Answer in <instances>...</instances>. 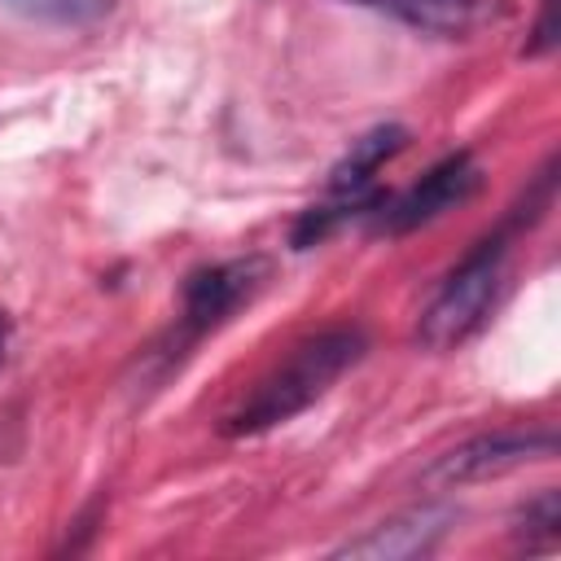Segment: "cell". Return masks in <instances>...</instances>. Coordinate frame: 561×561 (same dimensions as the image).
Here are the masks:
<instances>
[{
    "instance_id": "1",
    "label": "cell",
    "mask_w": 561,
    "mask_h": 561,
    "mask_svg": "<svg viewBox=\"0 0 561 561\" xmlns=\"http://www.w3.org/2000/svg\"><path fill=\"white\" fill-rule=\"evenodd\" d=\"M557 162H548L539 171V180L530 184V193L508 210V219L482 237L447 276L443 285L434 289V298L425 302L421 311V324H416V342L425 351H456L465 346L495 311L500 302V289H504V259H508V237L517 228H530L548 206H552V184H557Z\"/></svg>"
},
{
    "instance_id": "2",
    "label": "cell",
    "mask_w": 561,
    "mask_h": 561,
    "mask_svg": "<svg viewBox=\"0 0 561 561\" xmlns=\"http://www.w3.org/2000/svg\"><path fill=\"white\" fill-rule=\"evenodd\" d=\"M368 351V337L364 329L355 324H333V329H320L311 333L307 342H298L285 364H276L228 416H224V434L228 438H250V434H267L285 421H294L298 412H307L316 399H324L337 377L346 368H355Z\"/></svg>"
},
{
    "instance_id": "3",
    "label": "cell",
    "mask_w": 561,
    "mask_h": 561,
    "mask_svg": "<svg viewBox=\"0 0 561 561\" xmlns=\"http://www.w3.org/2000/svg\"><path fill=\"white\" fill-rule=\"evenodd\" d=\"M482 188V167L473 162L469 149H456L447 158H438L416 184H408L403 193L394 197H381V206L368 215L377 232L386 237H403V232H416L434 219H443L447 210L465 206L473 193Z\"/></svg>"
},
{
    "instance_id": "4",
    "label": "cell",
    "mask_w": 561,
    "mask_h": 561,
    "mask_svg": "<svg viewBox=\"0 0 561 561\" xmlns=\"http://www.w3.org/2000/svg\"><path fill=\"white\" fill-rule=\"evenodd\" d=\"M267 280V263L263 259H224V263H206L197 272L184 276L180 289V320H175V346H193L197 337H206L210 329H219L241 302H250Z\"/></svg>"
},
{
    "instance_id": "5",
    "label": "cell",
    "mask_w": 561,
    "mask_h": 561,
    "mask_svg": "<svg viewBox=\"0 0 561 561\" xmlns=\"http://www.w3.org/2000/svg\"><path fill=\"white\" fill-rule=\"evenodd\" d=\"M557 451V434L552 430H495V434H478L451 451H443L430 469H425V482L430 486H469V482H482V478H500L517 465H530V460H543Z\"/></svg>"
},
{
    "instance_id": "6",
    "label": "cell",
    "mask_w": 561,
    "mask_h": 561,
    "mask_svg": "<svg viewBox=\"0 0 561 561\" xmlns=\"http://www.w3.org/2000/svg\"><path fill=\"white\" fill-rule=\"evenodd\" d=\"M451 526H456V508L421 504V508H408V513L373 526L368 535L342 543L333 557H355V561H412V557H430L447 539Z\"/></svg>"
},
{
    "instance_id": "7",
    "label": "cell",
    "mask_w": 561,
    "mask_h": 561,
    "mask_svg": "<svg viewBox=\"0 0 561 561\" xmlns=\"http://www.w3.org/2000/svg\"><path fill=\"white\" fill-rule=\"evenodd\" d=\"M408 145V127L399 123H381L373 131H364L359 140H351V149L333 162L329 171V193H364L373 188V175Z\"/></svg>"
},
{
    "instance_id": "8",
    "label": "cell",
    "mask_w": 561,
    "mask_h": 561,
    "mask_svg": "<svg viewBox=\"0 0 561 561\" xmlns=\"http://www.w3.org/2000/svg\"><path fill=\"white\" fill-rule=\"evenodd\" d=\"M408 26L434 31V35H465L482 13L486 0H386Z\"/></svg>"
},
{
    "instance_id": "9",
    "label": "cell",
    "mask_w": 561,
    "mask_h": 561,
    "mask_svg": "<svg viewBox=\"0 0 561 561\" xmlns=\"http://www.w3.org/2000/svg\"><path fill=\"white\" fill-rule=\"evenodd\" d=\"M513 535L530 548V552H543L561 539V495L552 486H543L535 500H526L517 508V522H513Z\"/></svg>"
},
{
    "instance_id": "10",
    "label": "cell",
    "mask_w": 561,
    "mask_h": 561,
    "mask_svg": "<svg viewBox=\"0 0 561 561\" xmlns=\"http://www.w3.org/2000/svg\"><path fill=\"white\" fill-rule=\"evenodd\" d=\"M31 13L39 18H57V22H83L96 18L101 9H110V0H22Z\"/></svg>"
},
{
    "instance_id": "11",
    "label": "cell",
    "mask_w": 561,
    "mask_h": 561,
    "mask_svg": "<svg viewBox=\"0 0 561 561\" xmlns=\"http://www.w3.org/2000/svg\"><path fill=\"white\" fill-rule=\"evenodd\" d=\"M4 333H9V320H4V311H0V359H4Z\"/></svg>"
},
{
    "instance_id": "12",
    "label": "cell",
    "mask_w": 561,
    "mask_h": 561,
    "mask_svg": "<svg viewBox=\"0 0 561 561\" xmlns=\"http://www.w3.org/2000/svg\"><path fill=\"white\" fill-rule=\"evenodd\" d=\"M355 4H377V0H355Z\"/></svg>"
}]
</instances>
